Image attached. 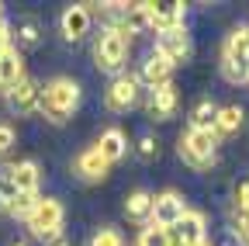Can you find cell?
Returning <instances> with one entry per match:
<instances>
[{
    "instance_id": "cell-31",
    "label": "cell",
    "mask_w": 249,
    "mask_h": 246,
    "mask_svg": "<svg viewBox=\"0 0 249 246\" xmlns=\"http://www.w3.org/2000/svg\"><path fill=\"white\" fill-rule=\"evenodd\" d=\"M7 49H11V35H0V56H4Z\"/></svg>"
},
{
    "instance_id": "cell-27",
    "label": "cell",
    "mask_w": 249,
    "mask_h": 246,
    "mask_svg": "<svg viewBox=\"0 0 249 246\" xmlns=\"http://www.w3.org/2000/svg\"><path fill=\"white\" fill-rule=\"evenodd\" d=\"M14 142H18V135H14V129L7 125V121H0V156H7V152L14 149Z\"/></svg>"
},
{
    "instance_id": "cell-35",
    "label": "cell",
    "mask_w": 249,
    "mask_h": 246,
    "mask_svg": "<svg viewBox=\"0 0 249 246\" xmlns=\"http://www.w3.org/2000/svg\"><path fill=\"white\" fill-rule=\"evenodd\" d=\"M0 211H7V201H4V198H0Z\"/></svg>"
},
{
    "instance_id": "cell-6",
    "label": "cell",
    "mask_w": 249,
    "mask_h": 246,
    "mask_svg": "<svg viewBox=\"0 0 249 246\" xmlns=\"http://www.w3.org/2000/svg\"><path fill=\"white\" fill-rule=\"evenodd\" d=\"M183 198L177 191H163V194H152V215H149V222L152 226H163V229H173L180 219H183Z\"/></svg>"
},
{
    "instance_id": "cell-7",
    "label": "cell",
    "mask_w": 249,
    "mask_h": 246,
    "mask_svg": "<svg viewBox=\"0 0 249 246\" xmlns=\"http://www.w3.org/2000/svg\"><path fill=\"white\" fill-rule=\"evenodd\" d=\"M156 52H160L166 63H187L191 59V35H187V28H170V32H160L156 38Z\"/></svg>"
},
{
    "instance_id": "cell-37",
    "label": "cell",
    "mask_w": 249,
    "mask_h": 246,
    "mask_svg": "<svg viewBox=\"0 0 249 246\" xmlns=\"http://www.w3.org/2000/svg\"><path fill=\"white\" fill-rule=\"evenodd\" d=\"M204 246H208V243H204Z\"/></svg>"
},
{
    "instance_id": "cell-33",
    "label": "cell",
    "mask_w": 249,
    "mask_h": 246,
    "mask_svg": "<svg viewBox=\"0 0 249 246\" xmlns=\"http://www.w3.org/2000/svg\"><path fill=\"white\" fill-rule=\"evenodd\" d=\"M7 246H31V243H28V239H11Z\"/></svg>"
},
{
    "instance_id": "cell-21",
    "label": "cell",
    "mask_w": 249,
    "mask_h": 246,
    "mask_svg": "<svg viewBox=\"0 0 249 246\" xmlns=\"http://www.w3.org/2000/svg\"><path fill=\"white\" fill-rule=\"evenodd\" d=\"M242 129V108L239 104H229V108H218V118H214V135H232Z\"/></svg>"
},
{
    "instance_id": "cell-32",
    "label": "cell",
    "mask_w": 249,
    "mask_h": 246,
    "mask_svg": "<svg viewBox=\"0 0 249 246\" xmlns=\"http://www.w3.org/2000/svg\"><path fill=\"white\" fill-rule=\"evenodd\" d=\"M49 246H73V243H70V239H66V236H59V239H52V243H49Z\"/></svg>"
},
{
    "instance_id": "cell-17",
    "label": "cell",
    "mask_w": 249,
    "mask_h": 246,
    "mask_svg": "<svg viewBox=\"0 0 249 246\" xmlns=\"http://www.w3.org/2000/svg\"><path fill=\"white\" fill-rule=\"evenodd\" d=\"M107 170H111V163L97 152V146H90V149H83V152H80V160H76V173H80L83 180H104V177H107Z\"/></svg>"
},
{
    "instance_id": "cell-22",
    "label": "cell",
    "mask_w": 249,
    "mask_h": 246,
    "mask_svg": "<svg viewBox=\"0 0 249 246\" xmlns=\"http://www.w3.org/2000/svg\"><path fill=\"white\" fill-rule=\"evenodd\" d=\"M214 118H218V108L211 101H197L194 111H191V129L197 132H214Z\"/></svg>"
},
{
    "instance_id": "cell-12",
    "label": "cell",
    "mask_w": 249,
    "mask_h": 246,
    "mask_svg": "<svg viewBox=\"0 0 249 246\" xmlns=\"http://www.w3.org/2000/svg\"><path fill=\"white\" fill-rule=\"evenodd\" d=\"M177 87L173 83H166V87H156V90H149V118H156V121H166V118H173V111H177Z\"/></svg>"
},
{
    "instance_id": "cell-3",
    "label": "cell",
    "mask_w": 249,
    "mask_h": 246,
    "mask_svg": "<svg viewBox=\"0 0 249 246\" xmlns=\"http://www.w3.org/2000/svg\"><path fill=\"white\" fill-rule=\"evenodd\" d=\"M24 226H28V232L35 239H45V243L59 239L62 236V205L55 198H38V205L31 208Z\"/></svg>"
},
{
    "instance_id": "cell-14",
    "label": "cell",
    "mask_w": 249,
    "mask_h": 246,
    "mask_svg": "<svg viewBox=\"0 0 249 246\" xmlns=\"http://www.w3.org/2000/svg\"><path fill=\"white\" fill-rule=\"evenodd\" d=\"M21 80H24V56L11 45L4 56H0V90L7 94V90H14Z\"/></svg>"
},
{
    "instance_id": "cell-34",
    "label": "cell",
    "mask_w": 249,
    "mask_h": 246,
    "mask_svg": "<svg viewBox=\"0 0 249 246\" xmlns=\"http://www.w3.org/2000/svg\"><path fill=\"white\" fill-rule=\"evenodd\" d=\"M242 38H246V52H249V28H242Z\"/></svg>"
},
{
    "instance_id": "cell-20",
    "label": "cell",
    "mask_w": 249,
    "mask_h": 246,
    "mask_svg": "<svg viewBox=\"0 0 249 246\" xmlns=\"http://www.w3.org/2000/svg\"><path fill=\"white\" fill-rule=\"evenodd\" d=\"M124 215H128L132 222H145L149 215H152V194L149 191H132L128 194V201H124Z\"/></svg>"
},
{
    "instance_id": "cell-18",
    "label": "cell",
    "mask_w": 249,
    "mask_h": 246,
    "mask_svg": "<svg viewBox=\"0 0 249 246\" xmlns=\"http://www.w3.org/2000/svg\"><path fill=\"white\" fill-rule=\"evenodd\" d=\"M97 152L107 160V163H118L124 152H128V139H124L121 129H107L101 139H97Z\"/></svg>"
},
{
    "instance_id": "cell-36",
    "label": "cell",
    "mask_w": 249,
    "mask_h": 246,
    "mask_svg": "<svg viewBox=\"0 0 249 246\" xmlns=\"http://www.w3.org/2000/svg\"><path fill=\"white\" fill-rule=\"evenodd\" d=\"M242 215H246V219H249V208H246V211H242Z\"/></svg>"
},
{
    "instance_id": "cell-19",
    "label": "cell",
    "mask_w": 249,
    "mask_h": 246,
    "mask_svg": "<svg viewBox=\"0 0 249 246\" xmlns=\"http://www.w3.org/2000/svg\"><path fill=\"white\" fill-rule=\"evenodd\" d=\"M14 38H18V52H21V49H35V45L42 42V21H38V18H18Z\"/></svg>"
},
{
    "instance_id": "cell-26",
    "label": "cell",
    "mask_w": 249,
    "mask_h": 246,
    "mask_svg": "<svg viewBox=\"0 0 249 246\" xmlns=\"http://www.w3.org/2000/svg\"><path fill=\"white\" fill-rule=\"evenodd\" d=\"M0 198H4V201L18 198V188H14V180H11V167H0Z\"/></svg>"
},
{
    "instance_id": "cell-30",
    "label": "cell",
    "mask_w": 249,
    "mask_h": 246,
    "mask_svg": "<svg viewBox=\"0 0 249 246\" xmlns=\"http://www.w3.org/2000/svg\"><path fill=\"white\" fill-rule=\"evenodd\" d=\"M0 35H11V24H7V11L0 4Z\"/></svg>"
},
{
    "instance_id": "cell-29",
    "label": "cell",
    "mask_w": 249,
    "mask_h": 246,
    "mask_svg": "<svg viewBox=\"0 0 249 246\" xmlns=\"http://www.w3.org/2000/svg\"><path fill=\"white\" fill-rule=\"evenodd\" d=\"M246 208H249V180L235 188V211H246Z\"/></svg>"
},
{
    "instance_id": "cell-25",
    "label": "cell",
    "mask_w": 249,
    "mask_h": 246,
    "mask_svg": "<svg viewBox=\"0 0 249 246\" xmlns=\"http://www.w3.org/2000/svg\"><path fill=\"white\" fill-rule=\"evenodd\" d=\"M87 246H124V236L118 232V229H111V226H104V229H97L90 236V243Z\"/></svg>"
},
{
    "instance_id": "cell-23",
    "label": "cell",
    "mask_w": 249,
    "mask_h": 246,
    "mask_svg": "<svg viewBox=\"0 0 249 246\" xmlns=\"http://www.w3.org/2000/svg\"><path fill=\"white\" fill-rule=\"evenodd\" d=\"M135 246H173V236H170V229L149 222V226L139 232V243H135Z\"/></svg>"
},
{
    "instance_id": "cell-5",
    "label": "cell",
    "mask_w": 249,
    "mask_h": 246,
    "mask_svg": "<svg viewBox=\"0 0 249 246\" xmlns=\"http://www.w3.org/2000/svg\"><path fill=\"white\" fill-rule=\"evenodd\" d=\"M222 73L229 83H246L249 80V52H246V38H242V28L229 35L225 42V56H222Z\"/></svg>"
},
{
    "instance_id": "cell-9",
    "label": "cell",
    "mask_w": 249,
    "mask_h": 246,
    "mask_svg": "<svg viewBox=\"0 0 249 246\" xmlns=\"http://www.w3.org/2000/svg\"><path fill=\"white\" fill-rule=\"evenodd\" d=\"M7 104H11L14 114H35L38 104H42V87H38L35 80L24 76L14 90H7Z\"/></svg>"
},
{
    "instance_id": "cell-4",
    "label": "cell",
    "mask_w": 249,
    "mask_h": 246,
    "mask_svg": "<svg viewBox=\"0 0 249 246\" xmlns=\"http://www.w3.org/2000/svg\"><path fill=\"white\" fill-rule=\"evenodd\" d=\"M93 59H97V66L114 73L124 66V59H128V35L121 32L118 24L104 28V32L97 35V45H93Z\"/></svg>"
},
{
    "instance_id": "cell-8",
    "label": "cell",
    "mask_w": 249,
    "mask_h": 246,
    "mask_svg": "<svg viewBox=\"0 0 249 246\" xmlns=\"http://www.w3.org/2000/svg\"><path fill=\"white\" fill-rule=\"evenodd\" d=\"M170 236H173V246H204V236H208V229H204V215L187 208L183 219L170 229Z\"/></svg>"
},
{
    "instance_id": "cell-28",
    "label": "cell",
    "mask_w": 249,
    "mask_h": 246,
    "mask_svg": "<svg viewBox=\"0 0 249 246\" xmlns=\"http://www.w3.org/2000/svg\"><path fill=\"white\" fill-rule=\"evenodd\" d=\"M139 156L142 160H156V156H160V142H156L152 135H142L139 139Z\"/></svg>"
},
{
    "instance_id": "cell-10",
    "label": "cell",
    "mask_w": 249,
    "mask_h": 246,
    "mask_svg": "<svg viewBox=\"0 0 249 246\" xmlns=\"http://www.w3.org/2000/svg\"><path fill=\"white\" fill-rule=\"evenodd\" d=\"M104 104L111 111H128L139 104V76H118L111 87H107V97Z\"/></svg>"
},
{
    "instance_id": "cell-11",
    "label": "cell",
    "mask_w": 249,
    "mask_h": 246,
    "mask_svg": "<svg viewBox=\"0 0 249 246\" xmlns=\"http://www.w3.org/2000/svg\"><path fill=\"white\" fill-rule=\"evenodd\" d=\"M145 14H149V28H156V32H170V28L183 24V4H177V0L145 4Z\"/></svg>"
},
{
    "instance_id": "cell-1",
    "label": "cell",
    "mask_w": 249,
    "mask_h": 246,
    "mask_svg": "<svg viewBox=\"0 0 249 246\" xmlns=\"http://www.w3.org/2000/svg\"><path fill=\"white\" fill-rule=\"evenodd\" d=\"M80 108V83L70 80V76H52L45 87H42V104L38 111L55 121V125H62V121H70L73 111Z\"/></svg>"
},
{
    "instance_id": "cell-13",
    "label": "cell",
    "mask_w": 249,
    "mask_h": 246,
    "mask_svg": "<svg viewBox=\"0 0 249 246\" xmlns=\"http://www.w3.org/2000/svg\"><path fill=\"white\" fill-rule=\"evenodd\" d=\"M170 76H173V63H166L160 52H152L145 63H142L139 83H145L149 90H156V87H166V83H170Z\"/></svg>"
},
{
    "instance_id": "cell-24",
    "label": "cell",
    "mask_w": 249,
    "mask_h": 246,
    "mask_svg": "<svg viewBox=\"0 0 249 246\" xmlns=\"http://www.w3.org/2000/svg\"><path fill=\"white\" fill-rule=\"evenodd\" d=\"M35 205H38V194H18V198H11V201H7V215H14V219H21V222H24Z\"/></svg>"
},
{
    "instance_id": "cell-16",
    "label": "cell",
    "mask_w": 249,
    "mask_h": 246,
    "mask_svg": "<svg viewBox=\"0 0 249 246\" xmlns=\"http://www.w3.org/2000/svg\"><path fill=\"white\" fill-rule=\"evenodd\" d=\"M87 32H90V11H87V4L66 7V14H62V35H66V42H80Z\"/></svg>"
},
{
    "instance_id": "cell-2",
    "label": "cell",
    "mask_w": 249,
    "mask_h": 246,
    "mask_svg": "<svg viewBox=\"0 0 249 246\" xmlns=\"http://www.w3.org/2000/svg\"><path fill=\"white\" fill-rule=\"evenodd\" d=\"M214 152H218V135L214 132H197V129H187L180 135V160L194 170H208L214 163Z\"/></svg>"
},
{
    "instance_id": "cell-15",
    "label": "cell",
    "mask_w": 249,
    "mask_h": 246,
    "mask_svg": "<svg viewBox=\"0 0 249 246\" xmlns=\"http://www.w3.org/2000/svg\"><path fill=\"white\" fill-rule=\"evenodd\" d=\"M7 167H11V180H14L18 194H38L42 173H38V163L35 160H21V163H7Z\"/></svg>"
}]
</instances>
